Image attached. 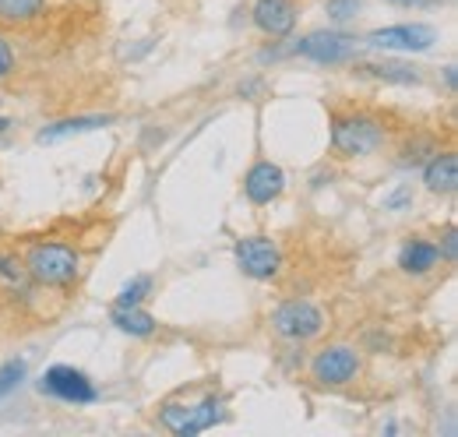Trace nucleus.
Wrapping results in <instances>:
<instances>
[{"mask_svg": "<svg viewBox=\"0 0 458 437\" xmlns=\"http://www.w3.org/2000/svg\"><path fill=\"white\" fill-rule=\"evenodd\" d=\"M385 138H388V127L374 113H335L332 116L328 141H332V152L343 159H363L377 152Z\"/></svg>", "mask_w": 458, "mask_h": 437, "instance_id": "1", "label": "nucleus"}, {"mask_svg": "<svg viewBox=\"0 0 458 437\" xmlns=\"http://www.w3.org/2000/svg\"><path fill=\"white\" fill-rule=\"evenodd\" d=\"M21 261H25L29 278L47 286V289H67L78 278V272H81V254L71 244H60V240L32 244Z\"/></svg>", "mask_w": 458, "mask_h": 437, "instance_id": "2", "label": "nucleus"}, {"mask_svg": "<svg viewBox=\"0 0 458 437\" xmlns=\"http://www.w3.org/2000/svg\"><path fill=\"white\" fill-rule=\"evenodd\" d=\"M325 328H328L325 311L318 304H310V300H283L272 311V331L279 338H286V342H296V346L318 338Z\"/></svg>", "mask_w": 458, "mask_h": 437, "instance_id": "3", "label": "nucleus"}, {"mask_svg": "<svg viewBox=\"0 0 458 437\" xmlns=\"http://www.w3.org/2000/svg\"><path fill=\"white\" fill-rule=\"evenodd\" d=\"M236 269L254 282H272L283 272V251L272 236H240L233 247Z\"/></svg>", "mask_w": 458, "mask_h": 437, "instance_id": "4", "label": "nucleus"}, {"mask_svg": "<svg viewBox=\"0 0 458 437\" xmlns=\"http://www.w3.org/2000/svg\"><path fill=\"white\" fill-rule=\"evenodd\" d=\"M289 54L314 60V64H325V67H335V64H345V60H352L360 54V39L349 36V32H339V29H318V32L296 39Z\"/></svg>", "mask_w": 458, "mask_h": 437, "instance_id": "5", "label": "nucleus"}, {"mask_svg": "<svg viewBox=\"0 0 458 437\" xmlns=\"http://www.w3.org/2000/svg\"><path fill=\"white\" fill-rule=\"evenodd\" d=\"M39 395L47 398H57V402H67V406H92L99 398V388L92 384V378L78 367H67V364H57L50 371H43L39 378Z\"/></svg>", "mask_w": 458, "mask_h": 437, "instance_id": "6", "label": "nucleus"}, {"mask_svg": "<svg viewBox=\"0 0 458 437\" xmlns=\"http://www.w3.org/2000/svg\"><path fill=\"white\" fill-rule=\"evenodd\" d=\"M360 367H363L360 353L352 346H345V342L318 349V356L310 360V374H314V381L321 384V388H345V384H352L360 378Z\"/></svg>", "mask_w": 458, "mask_h": 437, "instance_id": "7", "label": "nucleus"}, {"mask_svg": "<svg viewBox=\"0 0 458 437\" xmlns=\"http://www.w3.org/2000/svg\"><path fill=\"white\" fill-rule=\"evenodd\" d=\"M367 47L374 50H395V54H427L437 43V29L423 25V21H402L388 29H374L367 39Z\"/></svg>", "mask_w": 458, "mask_h": 437, "instance_id": "8", "label": "nucleus"}, {"mask_svg": "<svg viewBox=\"0 0 458 437\" xmlns=\"http://www.w3.org/2000/svg\"><path fill=\"white\" fill-rule=\"evenodd\" d=\"M250 21L268 39H289L300 21V7H296V0H254Z\"/></svg>", "mask_w": 458, "mask_h": 437, "instance_id": "9", "label": "nucleus"}, {"mask_svg": "<svg viewBox=\"0 0 458 437\" xmlns=\"http://www.w3.org/2000/svg\"><path fill=\"white\" fill-rule=\"evenodd\" d=\"M286 191V173L272 159H258L243 173V194L250 205H272Z\"/></svg>", "mask_w": 458, "mask_h": 437, "instance_id": "10", "label": "nucleus"}, {"mask_svg": "<svg viewBox=\"0 0 458 437\" xmlns=\"http://www.w3.org/2000/svg\"><path fill=\"white\" fill-rule=\"evenodd\" d=\"M110 124H114L110 113L64 116V120H57V124H47V127L36 134V141H39V145H57V141H67V138H74V134H89V131H99V127H110Z\"/></svg>", "mask_w": 458, "mask_h": 437, "instance_id": "11", "label": "nucleus"}, {"mask_svg": "<svg viewBox=\"0 0 458 437\" xmlns=\"http://www.w3.org/2000/svg\"><path fill=\"white\" fill-rule=\"evenodd\" d=\"M423 184L430 194H455L458 191V156L448 152H434L427 163H423Z\"/></svg>", "mask_w": 458, "mask_h": 437, "instance_id": "12", "label": "nucleus"}, {"mask_svg": "<svg viewBox=\"0 0 458 437\" xmlns=\"http://www.w3.org/2000/svg\"><path fill=\"white\" fill-rule=\"evenodd\" d=\"M441 265V254H437V244L427 240V236H409L399 251V269L405 275H430Z\"/></svg>", "mask_w": 458, "mask_h": 437, "instance_id": "13", "label": "nucleus"}, {"mask_svg": "<svg viewBox=\"0 0 458 437\" xmlns=\"http://www.w3.org/2000/svg\"><path fill=\"white\" fill-rule=\"evenodd\" d=\"M223 420H226V398L216 395V391H208L205 398L191 402V413H187V424H183L180 437H194V434H201V431H212V427L223 424Z\"/></svg>", "mask_w": 458, "mask_h": 437, "instance_id": "14", "label": "nucleus"}, {"mask_svg": "<svg viewBox=\"0 0 458 437\" xmlns=\"http://www.w3.org/2000/svg\"><path fill=\"white\" fill-rule=\"evenodd\" d=\"M360 71L377 81H388V85H423L420 67L405 64V60H370V64H360Z\"/></svg>", "mask_w": 458, "mask_h": 437, "instance_id": "15", "label": "nucleus"}, {"mask_svg": "<svg viewBox=\"0 0 458 437\" xmlns=\"http://www.w3.org/2000/svg\"><path fill=\"white\" fill-rule=\"evenodd\" d=\"M110 321H114L123 335H134V338H148V335H156V328H159V321H156L148 311H141V307H116Z\"/></svg>", "mask_w": 458, "mask_h": 437, "instance_id": "16", "label": "nucleus"}, {"mask_svg": "<svg viewBox=\"0 0 458 437\" xmlns=\"http://www.w3.org/2000/svg\"><path fill=\"white\" fill-rule=\"evenodd\" d=\"M47 11V0H0L4 25H32Z\"/></svg>", "mask_w": 458, "mask_h": 437, "instance_id": "17", "label": "nucleus"}, {"mask_svg": "<svg viewBox=\"0 0 458 437\" xmlns=\"http://www.w3.org/2000/svg\"><path fill=\"white\" fill-rule=\"evenodd\" d=\"M152 293H156V278H152V275H134V278H127V282L120 286L116 307H141Z\"/></svg>", "mask_w": 458, "mask_h": 437, "instance_id": "18", "label": "nucleus"}, {"mask_svg": "<svg viewBox=\"0 0 458 437\" xmlns=\"http://www.w3.org/2000/svg\"><path fill=\"white\" fill-rule=\"evenodd\" d=\"M25 374H29V367H25V360H7L4 367H0V398H7L18 384L25 381Z\"/></svg>", "mask_w": 458, "mask_h": 437, "instance_id": "19", "label": "nucleus"}, {"mask_svg": "<svg viewBox=\"0 0 458 437\" xmlns=\"http://www.w3.org/2000/svg\"><path fill=\"white\" fill-rule=\"evenodd\" d=\"M0 278H4V282H11V286H25V282H29L25 261H21V258H14V254H7V251H0Z\"/></svg>", "mask_w": 458, "mask_h": 437, "instance_id": "20", "label": "nucleus"}, {"mask_svg": "<svg viewBox=\"0 0 458 437\" xmlns=\"http://www.w3.org/2000/svg\"><path fill=\"white\" fill-rule=\"evenodd\" d=\"M437 152V145L430 141V138H420V141H409L405 149H402V166H420V163H427L430 156Z\"/></svg>", "mask_w": 458, "mask_h": 437, "instance_id": "21", "label": "nucleus"}, {"mask_svg": "<svg viewBox=\"0 0 458 437\" xmlns=\"http://www.w3.org/2000/svg\"><path fill=\"white\" fill-rule=\"evenodd\" d=\"M360 0H325V14L335 21V25H345V21H352L356 14H360Z\"/></svg>", "mask_w": 458, "mask_h": 437, "instance_id": "22", "label": "nucleus"}, {"mask_svg": "<svg viewBox=\"0 0 458 437\" xmlns=\"http://www.w3.org/2000/svg\"><path fill=\"white\" fill-rule=\"evenodd\" d=\"M437 254H441L445 265H455L458 261V229L455 226L445 229V236H441V244H437Z\"/></svg>", "mask_w": 458, "mask_h": 437, "instance_id": "23", "label": "nucleus"}, {"mask_svg": "<svg viewBox=\"0 0 458 437\" xmlns=\"http://www.w3.org/2000/svg\"><path fill=\"white\" fill-rule=\"evenodd\" d=\"M11 71H14V50H11L7 36H0V81L11 78Z\"/></svg>", "mask_w": 458, "mask_h": 437, "instance_id": "24", "label": "nucleus"}, {"mask_svg": "<svg viewBox=\"0 0 458 437\" xmlns=\"http://www.w3.org/2000/svg\"><path fill=\"white\" fill-rule=\"evenodd\" d=\"M409 201H412V191H409V187H399L395 194L385 198V209H388V212H399V209H405Z\"/></svg>", "mask_w": 458, "mask_h": 437, "instance_id": "25", "label": "nucleus"}, {"mask_svg": "<svg viewBox=\"0 0 458 437\" xmlns=\"http://www.w3.org/2000/svg\"><path fill=\"white\" fill-rule=\"evenodd\" d=\"M392 7H420V11H427V7H437L441 0H388Z\"/></svg>", "mask_w": 458, "mask_h": 437, "instance_id": "26", "label": "nucleus"}, {"mask_svg": "<svg viewBox=\"0 0 458 437\" xmlns=\"http://www.w3.org/2000/svg\"><path fill=\"white\" fill-rule=\"evenodd\" d=\"M445 85H448V92H455V85H458V78H455V64H448V67H445Z\"/></svg>", "mask_w": 458, "mask_h": 437, "instance_id": "27", "label": "nucleus"}, {"mask_svg": "<svg viewBox=\"0 0 458 437\" xmlns=\"http://www.w3.org/2000/svg\"><path fill=\"white\" fill-rule=\"evenodd\" d=\"M7 127H11V120H7V116H0V134H4Z\"/></svg>", "mask_w": 458, "mask_h": 437, "instance_id": "28", "label": "nucleus"}]
</instances>
